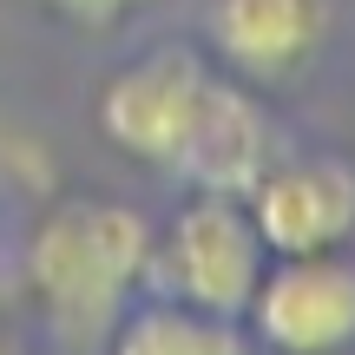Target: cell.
I'll return each instance as SVG.
<instances>
[{
    "instance_id": "cell-1",
    "label": "cell",
    "mask_w": 355,
    "mask_h": 355,
    "mask_svg": "<svg viewBox=\"0 0 355 355\" xmlns=\"http://www.w3.org/2000/svg\"><path fill=\"white\" fill-rule=\"evenodd\" d=\"M152 263V224L119 198H60L26 237V290L73 355L99 349Z\"/></svg>"
},
{
    "instance_id": "cell-2",
    "label": "cell",
    "mask_w": 355,
    "mask_h": 355,
    "mask_svg": "<svg viewBox=\"0 0 355 355\" xmlns=\"http://www.w3.org/2000/svg\"><path fill=\"white\" fill-rule=\"evenodd\" d=\"M263 237H257L243 198L224 191H191V204L171 217L165 237H152L145 277L178 303H198L211 316H243L250 290L263 277Z\"/></svg>"
},
{
    "instance_id": "cell-3",
    "label": "cell",
    "mask_w": 355,
    "mask_h": 355,
    "mask_svg": "<svg viewBox=\"0 0 355 355\" xmlns=\"http://www.w3.org/2000/svg\"><path fill=\"white\" fill-rule=\"evenodd\" d=\"M211 92V66L191 46H158L139 53L132 66H119L99 92V132L119 145L125 158L152 171H171L184 152L191 125H198V105Z\"/></svg>"
},
{
    "instance_id": "cell-4",
    "label": "cell",
    "mask_w": 355,
    "mask_h": 355,
    "mask_svg": "<svg viewBox=\"0 0 355 355\" xmlns=\"http://www.w3.org/2000/svg\"><path fill=\"white\" fill-rule=\"evenodd\" d=\"M243 316L277 355H343L355 343V263L343 250L277 257L263 263Z\"/></svg>"
},
{
    "instance_id": "cell-5",
    "label": "cell",
    "mask_w": 355,
    "mask_h": 355,
    "mask_svg": "<svg viewBox=\"0 0 355 355\" xmlns=\"http://www.w3.org/2000/svg\"><path fill=\"white\" fill-rule=\"evenodd\" d=\"M257 237L270 257H309L343 250L355 237V165L336 152L316 158H270L263 178L243 191Z\"/></svg>"
},
{
    "instance_id": "cell-6",
    "label": "cell",
    "mask_w": 355,
    "mask_h": 355,
    "mask_svg": "<svg viewBox=\"0 0 355 355\" xmlns=\"http://www.w3.org/2000/svg\"><path fill=\"white\" fill-rule=\"evenodd\" d=\"M329 0H204V40L211 53L250 86L296 79L329 40Z\"/></svg>"
},
{
    "instance_id": "cell-7",
    "label": "cell",
    "mask_w": 355,
    "mask_h": 355,
    "mask_svg": "<svg viewBox=\"0 0 355 355\" xmlns=\"http://www.w3.org/2000/svg\"><path fill=\"white\" fill-rule=\"evenodd\" d=\"M277 158V125L270 112L237 86V79H211L198 105V125H191L184 152H178V178L191 191H224V198H243V191L263 178V165Z\"/></svg>"
},
{
    "instance_id": "cell-8",
    "label": "cell",
    "mask_w": 355,
    "mask_h": 355,
    "mask_svg": "<svg viewBox=\"0 0 355 355\" xmlns=\"http://www.w3.org/2000/svg\"><path fill=\"white\" fill-rule=\"evenodd\" d=\"M112 355H243V336L237 316H211L198 303L158 296L112 322Z\"/></svg>"
},
{
    "instance_id": "cell-9",
    "label": "cell",
    "mask_w": 355,
    "mask_h": 355,
    "mask_svg": "<svg viewBox=\"0 0 355 355\" xmlns=\"http://www.w3.org/2000/svg\"><path fill=\"white\" fill-rule=\"evenodd\" d=\"M46 13H60V20H73V26H119L125 13H139L145 0H40Z\"/></svg>"
},
{
    "instance_id": "cell-10",
    "label": "cell",
    "mask_w": 355,
    "mask_h": 355,
    "mask_svg": "<svg viewBox=\"0 0 355 355\" xmlns=\"http://www.w3.org/2000/svg\"><path fill=\"white\" fill-rule=\"evenodd\" d=\"M0 355H26V349H20V343H7V336H0Z\"/></svg>"
}]
</instances>
